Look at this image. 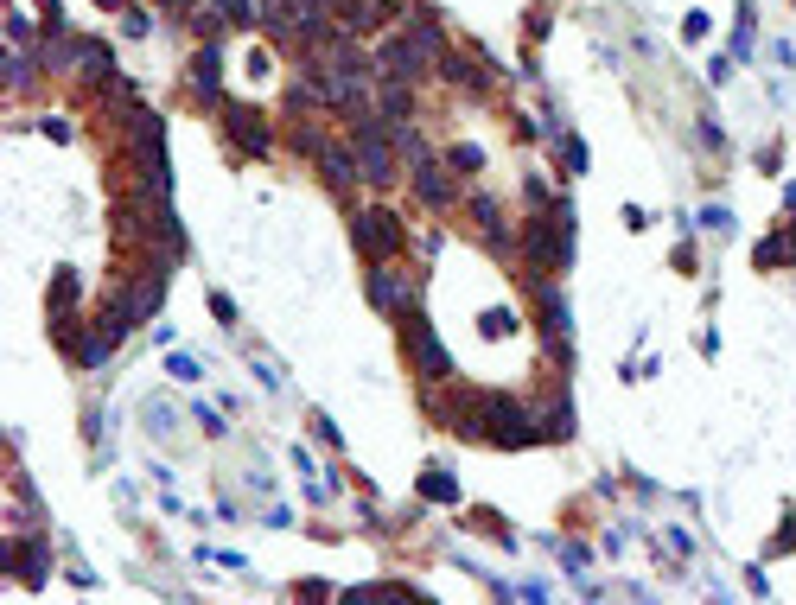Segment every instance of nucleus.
Listing matches in <instances>:
<instances>
[{"label":"nucleus","mask_w":796,"mask_h":605,"mask_svg":"<svg viewBox=\"0 0 796 605\" xmlns=\"http://www.w3.org/2000/svg\"><path fill=\"white\" fill-rule=\"evenodd\" d=\"M484 440L491 446H535L542 440V414H535V402L484 389Z\"/></svg>","instance_id":"f257e3e1"},{"label":"nucleus","mask_w":796,"mask_h":605,"mask_svg":"<svg viewBox=\"0 0 796 605\" xmlns=\"http://www.w3.org/2000/svg\"><path fill=\"white\" fill-rule=\"evenodd\" d=\"M351 242L363 262H402L408 236H402V217L389 204H370V211H351Z\"/></svg>","instance_id":"f03ea898"},{"label":"nucleus","mask_w":796,"mask_h":605,"mask_svg":"<svg viewBox=\"0 0 796 605\" xmlns=\"http://www.w3.org/2000/svg\"><path fill=\"white\" fill-rule=\"evenodd\" d=\"M402 344H408L414 370H421L427 383H446V376H453V357H446V344H440L434 325H427L421 306H408V313H402Z\"/></svg>","instance_id":"7ed1b4c3"},{"label":"nucleus","mask_w":796,"mask_h":605,"mask_svg":"<svg viewBox=\"0 0 796 605\" xmlns=\"http://www.w3.org/2000/svg\"><path fill=\"white\" fill-rule=\"evenodd\" d=\"M370 306L389 313V319H402L408 306H421V287H414L395 262H370Z\"/></svg>","instance_id":"20e7f679"},{"label":"nucleus","mask_w":796,"mask_h":605,"mask_svg":"<svg viewBox=\"0 0 796 605\" xmlns=\"http://www.w3.org/2000/svg\"><path fill=\"white\" fill-rule=\"evenodd\" d=\"M223 134H230V147L249 153V160H268V147H274L262 109H249V102H223Z\"/></svg>","instance_id":"39448f33"},{"label":"nucleus","mask_w":796,"mask_h":605,"mask_svg":"<svg viewBox=\"0 0 796 605\" xmlns=\"http://www.w3.org/2000/svg\"><path fill=\"white\" fill-rule=\"evenodd\" d=\"M7 561L20 567L26 586H45V567H51V542L45 535H20V542H7Z\"/></svg>","instance_id":"423d86ee"},{"label":"nucleus","mask_w":796,"mask_h":605,"mask_svg":"<svg viewBox=\"0 0 796 605\" xmlns=\"http://www.w3.org/2000/svg\"><path fill=\"white\" fill-rule=\"evenodd\" d=\"M319 172H325L332 192H351V185L363 179V172H357V147H332V141H325L319 147Z\"/></svg>","instance_id":"0eeeda50"},{"label":"nucleus","mask_w":796,"mask_h":605,"mask_svg":"<svg viewBox=\"0 0 796 605\" xmlns=\"http://www.w3.org/2000/svg\"><path fill=\"white\" fill-rule=\"evenodd\" d=\"M535 414H542V440H574V395L555 389L548 402H535Z\"/></svg>","instance_id":"6e6552de"},{"label":"nucleus","mask_w":796,"mask_h":605,"mask_svg":"<svg viewBox=\"0 0 796 605\" xmlns=\"http://www.w3.org/2000/svg\"><path fill=\"white\" fill-rule=\"evenodd\" d=\"M465 211H472V223H478V230H484V242H491V249H510V223H504V204H497V198H472V204H465Z\"/></svg>","instance_id":"1a4fd4ad"},{"label":"nucleus","mask_w":796,"mask_h":605,"mask_svg":"<svg viewBox=\"0 0 796 605\" xmlns=\"http://www.w3.org/2000/svg\"><path fill=\"white\" fill-rule=\"evenodd\" d=\"M376 115H383L389 128H408V121H414V83L383 77V102H376Z\"/></svg>","instance_id":"9d476101"},{"label":"nucleus","mask_w":796,"mask_h":605,"mask_svg":"<svg viewBox=\"0 0 796 605\" xmlns=\"http://www.w3.org/2000/svg\"><path fill=\"white\" fill-rule=\"evenodd\" d=\"M192 90L217 102V90H223V45H204L192 58Z\"/></svg>","instance_id":"9b49d317"},{"label":"nucleus","mask_w":796,"mask_h":605,"mask_svg":"<svg viewBox=\"0 0 796 605\" xmlns=\"http://www.w3.org/2000/svg\"><path fill=\"white\" fill-rule=\"evenodd\" d=\"M440 77H446V83H459V90H484V83H491V64H478V58H459V51H446V58H440Z\"/></svg>","instance_id":"f8f14e48"},{"label":"nucleus","mask_w":796,"mask_h":605,"mask_svg":"<svg viewBox=\"0 0 796 605\" xmlns=\"http://www.w3.org/2000/svg\"><path fill=\"white\" fill-rule=\"evenodd\" d=\"M796 262V230H771L758 242V268H790Z\"/></svg>","instance_id":"ddd939ff"},{"label":"nucleus","mask_w":796,"mask_h":605,"mask_svg":"<svg viewBox=\"0 0 796 605\" xmlns=\"http://www.w3.org/2000/svg\"><path fill=\"white\" fill-rule=\"evenodd\" d=\"M421 497L427 504H459V478L453 472H421Z\"/></svg>","instance_id":"4468645a"},{"label":"nucleus","mask_w":796,"mask_h":605,"mask_svg":"<svg viewBox=\"0 0 796 605\" xmlns=\"http://www.w3.org/2000/svg\"><path fill=\"white\" fill-rule=\"evenodd\" d=\"M555 555H561L567 580H586V567H593V548H586V542H555Z\"/></svg>","instance_id":"2eb2a0df"},{"label":"nucleus","mask_w":796,"mask_h":605,"mask_svg":"<svg viewBox=\"0 0 796 605\" xmlns=\"http://www.w3.org/2000/svg\"><path fill=\"white\" fill-rule=\"evenodd\" d=\"M752 32H758V13H752V0H739V32H733V58H752Z\"/></svg>","instance_id":"dca6fc26"},{"label":"nucleus","mask_w":796,"mask_h":605,"mask_svg":"<svg viewBox=\"0 0 796 605\" xmlns=\"http://www.w3.org/2000/svg\"><path fill=\"white\" fill-rule=\"evenodd\" d=\"M446 166H453V172H465V179H472V172L484 166V147H472V141H459L453 153H446Z\"/></svg>","instance_id":"f3484780"},{"label":"nucleus","mask_w":796,"mask_h":605,"mask_svg":"<svg viewBox=\"0 0 796 605\" xmlns=\"http://www.w3.org/2000/svg\"><path fill=\"white\" fill-rule=\"evenodd\" d=\"M172 427H179V414H172L166 402H153V408H147V434H153V440H172Z\"/></svg>","instance_id":"a211bd4d"},{"label":"nucleus","mask_w":796,"mask_h":605,"mask_svg":"<svg viewBox=\"0 0 796 605\" xmlns=\"http://www.w3.org/2000/svg\"><path fill=\"white\" fill-rule=\"evenodd\" d=\"M561 166H567V172H586V166H593V160H586V141H580V134H561Z\"/></svg>","instance_id":"6ab92c4d"},{"label":"nucleus","mask_w":796,"mask_h":605,"mask_svg":"<svg viewBox=\"0 0 796 605\" xmlns=\"http://www.w3.org/2000/svg\"><path fill=\"white\" fill-rule=\"evenodd\" d=\"M166 376H179V383H198L204 363H198V357H185V351H172V357H166Z\"/></svg>","instance_id":"aec40b11"},{"label":"nucleus","mask_w":796,"mask_h":605,"mask_svg":"<svg viewBox=\"0 0 796 605\" xmlns=\"http://www.w3.org/2000/svg\"><path fill=\"white\" fill-rule=\"evenodd\" d=\"M223 26H230V20H223V13H192V32H198V39H223Z\"/></svg>","instance_id":"412c9836"},{"label":"nucleus","mask_w":796,"mask_h":605,"mask_svg":"<svg viewBox=\"0 0 796 605\" xmlns=\"http://www.w3.org/2000/svg\"><path fill=\"white\" fill-rule=\"evenodd\" d=\"M478 332H484V338H510V332H516V313H484Z\"/></svg>","instance_id":"4be33fe9"},{"label":"nucleus","mask_w":796,"mask_h":605,"mask_svg":"<svg viewBox=\"0 0 796 605\" xmlns=\"http://www.w3.org/2000/svg\"><path fill=\"white\" fill-rule=\"evenodd\" d=\"M211 7H217L230 26H249V20H255V13H249V0H211Z\"/></svg>","instance_id":"5701e85b"},{"label":"nucleus","mask_w":796,"mask_h":605,"mask_svg":"<svg viewBox=\"0 0 796 605\" xmlns=\"http://www.w3.org/2000/svg\"><path fill=\"white\" fill-rule=\"evenodd\" d=\"M121 32H128V39H147V32H153V20H147L141 7H128V13H121Z\"/></svg>","instance_id":"b1692460"},{"label":"nucleus","mask_w":796,"mask_h":605,"mask_svg":"<svg viewBox=\"0 0 796 605\" xmlns=\"http://www.w3.org/2000/svg\"><path fill=\"white\" fill-rule=\"evenodd\" d=\"M701 230H733V211H726V204H707V211H701Z\"/></svg>","instance_id":"393cba45"},{"label":"nucleus","mask_w":796,"mask_h":605,"mask_svg":"<svg viewBox=\"0 0 796 605\" xmlns=\"http://www.w3.org/2000/svg\"><path fill=\"white\" fill-rule=\"evenodd\" d=\"M211 319L217 325H236L242 313H236V300H230V293H211Z\"/></svg>","instance_id":"a878e982"},{"label":"nucleus","mask_w":796,"mask_h":605,"mask_svg":"<svg viewBox=\"0 0 796 605\" xmlns=\"http://www.w3.org/2000/svg\"><path fill=\"white\" fill-rule=\"evenodd\" d=\"M313 434H319L325 446H344V434H338V421H325V414H313Z\"/></svg>","instance_id":"bb28decb"},{"label":"nucleus","mask_w":796,"mask_h":605,"mask_svg":"<svg viewBox=\"0 0 796 605\" xmlns=\"http://www.w3.org/2000/svg\"><path fill=\"white\" fill-rule=\"evenodd\" d=\"M707 26H714L707 13H688V20H682V39H707Z\"/></svg>","instance_id":"cd10ccee"},{"label":"nucleus","mask_w":796,"mask_h":605,"mask_svg":"<svg viewBox=\"0 0 796 605\" xmlns=\"http://www.w3.org/2000/svg\"><path fill=\"white\" fill-rule=\"evenodd\" d=\"M7 39H13V45L32 39V20H26V13H13V20H7Z\"/></svg>","instance_id":"c85d7f7f"},{"label":"nucleus","mask_w":796,"mask_h":605,"mask_svg":"<svg viewBox=\"0 0 796 605\" xmlns=\"http://www.w3.org/2000/svg\"><path fill=\"white\" fill-rule=\"evenodd\" d=\"M758 166H765V172H784V147H777V141L758 147Z\"/></svg>","instance_id":"c756f323"},{"label":"nucleus","mask_w":796,"mask_h":605,"mask_svg":"<svg viewBox=\"0 0 796 605\" xmlns=\"http://www.w3.org/2000/svg\"><path fill=\"white\" fill-rule=\"evenodd\" d=\"M39 134H51V141H71V121H58V115H45V121H39Z\"/></svg>","instance_id":"7c9ffc66"},{"label":"nucleus","mask_w":796,"mask_h":605,"mask_svg":"<svg viewBox=\"0 0 796 605\" xmlns=\"http://www.w3.org/2000/svg\"><path fill=\"white\" fill-rule=\"evenodd\" d=\"M701 141L720 153V147H726V128H720V121H701Z\"/></svg>","instance_id":"2f4dec72"},{"label":"nucleus","mask_w":796,"mask_h":605,"mask_svg":"<svg viewBox=\"0 0 796 605\" xmlns=\"http://www.w3.org/2000/svg\"><path fill=\"white\" fill-rule=\"evenodd\" d=\"M771 548H796V516H784V529H777V542Z\"/></svg>","instance_id":"473e14b6"},{"label":"nucleus","mask_w":796,"mask_h":605,"mask_svg":"<svg viewBox=\"0 0 796 605\" xmlns=\"http://www.w3.org/2000/svg\"><path fill=\"white\" fill-rule=\"evenodd\" d=\"M784 204H790V217H796V185H790V192H784Z\"/></svg>","instance_id":"72a5a7b5"},{"label":"nucleus","mask_w":796,"mask_h":605,"mask_svg":"<svg viewBox=\"0 0 796 605\" xmlns=\"http://www.w3.org/2000/svg\"><path fill=\"white\" fill-rule=\"evenodd\" d=\"M102 7H128V0H102Z\"/></svg>","instance_id":"f704fd0d"},{"label":"nucleus","mask_w":796,"mask_h":605,"mask_svg":"<svg viewBox=\"0 0 796 605\" xmlns=\"http://www.w3.org/2000/svg\"><path fill=\"white\" fill-rule=\"evenodd\" d=\"M160 7H179V0H160Z\"/></svg>","instance_id":"c9c22d12"},{"label":"nucleus","mask_w":796,"mask_h":605,"mask_svg":"<svg viewBox=\"0 0 796 605\" xmlns=\"http://www.w3.org/2000/svg\"><path fill=\"white\" fill-rule=\"evenodd\" d=\"M344 7H351V0H338V13H344Z\"/></svg>","instance_id":"e433bc0d"}]
</instances>
